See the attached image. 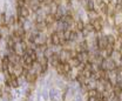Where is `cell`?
I'll return each instance as SVG.
<instances>
[{"label": "cell", "mask_w": 122, "mask_h": 101, "mask_svg": "<svg viewBox=\"0 0 122 101\" xmlns=\"http://www.w3.org/2000/svg\"><path fill=\"white\" fill-rule=\"evenodd\" d=\"M38 76H39V74H38L35 70L30 69V72L27 73V75L25 76V79H26V81H27V82H30V83H34V82L38 80Z\"/></svg>", "instance_id": "cell-3"}, {"label": "cell", "mask_w": 122, "mask_h": 101, "mask_svg": "<svg viewBox=\"0 0 122 101\" xmlns=\"http://www.w3.org/2000/svg\"><path fill=\"white\" fill-rule=\"evenodd\" d=\"M48 62H49V66L52 67H57L59 64H60V55H59V52H54L53 55L48 59Z\"/></svg>", "instance_id": "cell-2"}, {"label": "cell", "mask_w": 122, "mask_h": 101, "mask_svg": "<svg viewBox=\"0 0 122 101\" xmlns=\"http://www.w3.org/2000/svg\"><path fill=\"white\" fill-rule=\"evenodd\" d=\"M85 9L87 12H92V11L95 9V2H94V0H88L87 1V6L85 7Z\"/></svg>", "instance_id": "cell-6"}, {"label": "cell", "mask_w": 122, "mask_h": 101, "mask_svg": "<svg viewBox=\"0 0 122 101\" xmlns=\"http://www.w3.org/2000/svg\"><path fill=\"white\" fill-rule=\"evenodd\" d=\"M0 72H2V68H1V64H0Z\"/></svg>", "instance_id": "cell-12"}, {"label": "cell", "mask_w": 122, "mask_h": 101, "mask_svg": "<svg viewBox=\"0 0 122 101\" xmlns=\"http://www.w3.org/2000/svg\"><path fill=\"white\" fill-rule=\"evenodd\" d=\"M33 65H34V60L30 58V55L25 54V55H24V64H22V66L26 67V68H28V69H32Z\"/></svg>", "instance_id": "cell-4"}, {"label": "cell", "mask_w": 122, "mask_h": 101, "mask_svg": "<svg viewBox=\"0 0 122 101\" xmlns=\"http://www.w3.org/2000/svg\"><path fill=\"white\" fill-rule=\"evenodd\" d=\"M7 25V20H6V13H1L0 14V26Z\"/></svg>", "instance_id": "cell-9"}, {"label": "cell", "mask_w": 122, "mask_h": 101, "mask_svg": "<svg viewBox=\"0 0 122 101\" xmlns=\"http://www.w3.org/2000/svg\"><path fill=\"white\" fill-rule=\"evenodd\" d=\"M87 94H88V97H96L97 95V89L96 88H89L87 91Z\"/></svg>", "instance_id": "cell-10"}, {"label": "cell", "mask_w": 122, "mask_h": 101, "mask_svg": "<svg viewBox=\"0 0 122 101\" xmlns=\"http://www.w3.org/2000/svg\"><path fill=\"white\" fill-rule=\"evenodd\" d=\"M106 36H107V41H108V44H110V45H114V46H115L116 36H115L114 34H107Z\"/></svg>", "instance_id": "cell-7"}, {"label": "cell", "mask_w": 122, "mask_h": 101, "mask_svg": "<svg viewBox=\"0 0 122 101\" xmlns=\"http://www.w3.org/2000/svg\"><path fill=\"white\" fill-rule=\"evenodd\" d=\"M30 15V9L28 6H22V7H17V17H22L25 19H28Z\"/></svg>", "instance_id": "cell-1"}, {"label": "cell", "mask_w": 122, "mask_h": 101, "mask_svg": "<svg viewBox=\"0 0 122 101\" xmlns=\"http://www.w3.org/2000/svg\"><path fill=\"white\" fill-rule=\"evenodd\" d=\"M88 101H99L96 99V97H88Z\"/></svg>", "instance_id": "cell-11"}, {"label": "cell", "mask_w": 122, "mask_h": 101, "mask_svg": "<svg viewBox=\"0 0 122 101\" xmlns=\"http://www.w3.org/2000/svg\"><path fill=\"white\" fill-rule=\"evenodd\" d=\"M55 69H57V73L59 74V75H62V76H66V72L63 70V66H62V64H59L57 67H55Z\"/></svg>", "instance_id": "cell-8"}, {"label": "cell", "mask_w": 122, "mask_h": 101, "mask_svg": "<svg viewBox=\"0 0 122 101\" xmlns=\"http://www.w3.org/2000/svg\"><path fill=\"white\" fill-rule=\"evenodd\" d=\"M68 62H69V65L73 68H78L80 66V64H81V61H80L76 57H75V58H70V59L68 60Z\"/></svg>", "instance_id": "cell-5"}]
</instances>
